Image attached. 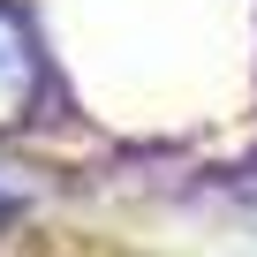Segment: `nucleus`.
<instances>
[{"label":"nucleus","instance_id":"nucleus-1","mask_svg":"<svg viewBox=\"0 0 257 257\" xmlns=\"http://www.w3.org/2000/svg\"><path fill=\"white\" fill-rule=\"evenodd\" d=\"M38 83H46V68H38L31 23H23L16 8H0V128H16V121L38 106Z\"/></svg>","mask_w":257,"mask_h":257}]
</instances>
